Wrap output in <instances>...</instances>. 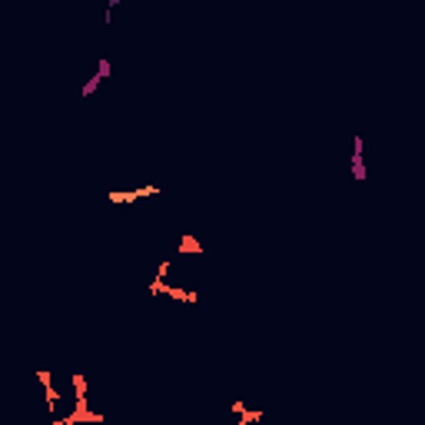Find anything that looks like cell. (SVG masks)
Segmentation results:
<instances>
[{"mask_svg":"<svg viewBox=\"0 0 425 425\" xmlns=\"http://www.w3.org/2000/svg\"><path fill=\"white\" fill-rule=\"evenodd\" d=\"M349 170H352V180L362 183L366 180V140L362 136H352V156H349Z\"/></svg>","mask_w":425,"mask_h":425,"instance_id":"7a4b0ae2","label":"cell"},{"mask_svg":"<svg viewBox=\"0 0 425 425\" xmlns=\"http://www.w3.org/2000/svg\"><path fill=\"white\" fill-rule=\"evenodd\" d=\"M110 73H113V63H110V60H106V57H100V60H97V70H93V73H90V80H87V83H83V87H80V97H83V100H90V97H93V93H97L100 87H103L106 80H110Z\"/></svg>","mask_w":425,"mask_h":425,"instance_id":"6da1fadb","label":"cell"},{"mask_svg":"<svg viewBox=\"0 0 425 425\" xmlns=\"http://www.w3.org/2000/svg\"><path fill=\"white\" fill-rule=\"evenodd\" d=\"M160 193V186H140V190H126V193H106V200H110V203H136V200H150V196H156Z\"/></svg>","mask_w":425,"mask_h":425,"instance_id":"3957f363","label":"cell"}]
</instances>
